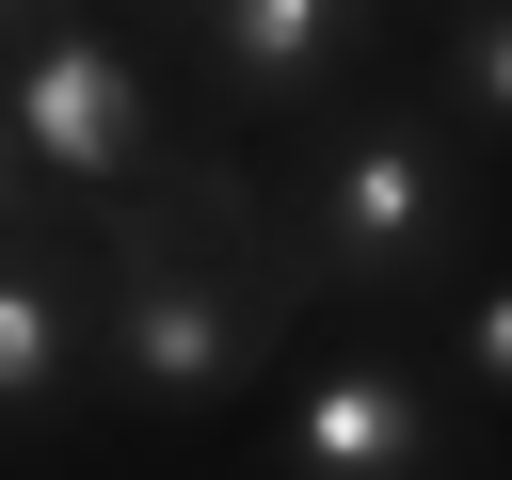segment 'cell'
I'll list each match as a JSON object with an SVG mask.
<instances>
[{
  "label": "cell",
  "instance_id": "obj_7",
  "mask_svg": "<svg viewBox=\"0 0 512 480\" xmlns=\"http://www.w3.org/2000/svg\"><path fill=\"white\" fill-rule=\"evenodd\" d=\"M432 96L464 112L480 160H512V0H448L432 16Z\"/></svg>",
  "mask_w": 512,
  "mask_h": 480
},
{
  "label": "cell",
  "instance_id": "obj_4",
  "mask_svg": "<svg viewBox=\"0 0 512 480\" xmlns=\"http://www.w3.org/2000/svg\"><path fill=\"white\" fill-rule=\"evenodd\" d=\"M272 480H448V384L416 352H320L272 400Z\"/></svg>",
  "mask_w": 512,
  "mask_h": 480
},
{
  "label": "cell",
  "instance_id": "obj_6",
  "mask_svg": "<svg viewBox=\"0 0 512 480\" xmlns=\"http://www.w3.org/2000/svg\"><path fill=\"white\" fill-rule=\"evenodd\" d=\"M96 320H112V288L80 256V224L0 240V432H48L96 400Z\"/></svg>",
  "mask_w": 512,
  "mask_h": 480
},
{
  "label": "cell",
  "instance_id": "obj_9",
  "mask_svg": "<svg viewBox=\"0 0 512 480\" xmlns=\"http://www.w3.org/2000/svg\"><path fill=\"white\" fill-rule=\"evenodd\" d=\"M64 208H48V176H32V144H16V112H0V240H48Z\"/></svg>",
  "mask_w": 512,
  "mask_h": 480
},
{
  "label": "cell",
  "instance_id": "obj_1",
  "mask_svg": "<svg viewBox=\"0 0 512 480\" xmlns=\"http://www.w3.org/2000/svg\"><path fill=\"white\" fill-rule=\"evenodd\" d=\"M480 192L496 176H480L464 112L432 80H368L320 112V144L288 176V256L320 272V304H368V320L464 304L480 288Z\"/></svg>",
  "mask_w": 512,
  "mask_h": 480
},
{
  "label": "cell",
  "instance_id": "obj_2",
  "mask_svg": "<svg viewBox=\"0 0 512 480\" xmlns=\"http://www.w3.org/2000/svg\"><path fill=\"white\" fill-rule=\"evenodd\" d=\"M112 288V272H96ZM320 304L304 256H176V272H128L112 320H96V400H128L144 432H192V416H240L288 352V320Z\"/></svg>",
  "mask_w": 512,
  "mask_h": 480
},
{
  "label": "cell",
  "instance_id": "obj_8",
  "mask_svg": "<svg viewBox=\"0 0 512 480\" xmlns=\"http://www.w3.org/2000/svg\"><path fill=\"white\" fill-rule=\"evenodd\" d=\"M448 368H464V400H496V416H512V256L448 304Z\"/></svg>",
  "mask_w": 512,
  "mask_h": 480
},
{
  "label": "cell",
  "instance_id": "obj_10",
  "mask_svg": "<svg viewBox=\"0 0 512 480\" xmlns=\"http://www.w3.org/2000/svg\"><path fill=\"white\" fill-rule=\"evenodd\" d=\"M112 16H128L144 48H176V32H192V0H112Z\"/></svg>",
  "mask_w": 512,
  "mask_h": 480
},
{
  "label": "cell",
  "instance_id": "obj_5",
  "mask_svg": "<svg viewBox=\"0 0 512 480\" xmlns=\"http://www.w3.org/2000/svg\"><path fill=\"white\" fill-rule=\"evenodd\" d=\"M384 32H400V0H192V32L160 48V64H192L224 112H336L352 96V64H384Z\"/></svg>",
  "mask_w": 512,
  "mask_h": 480
},
{
  "label": "cell",
  "instance_id": "obj_3",
  "mask_svg": "<svg viewBox=\"0 0 512 480\" xmlns=\"http://www.w3.org/2000/svg\"><path fill=\"white\" fill-rule=\"evenodd\" d=\"M0 112H16V144H32V176H48L64 224H112V208H144L192 160V128L160 112V48L112 0L64 16V32H32V48H0Z\"/></svg>",
  "mask_w": 512,
  "mask_h": 480
}]
</instances>
